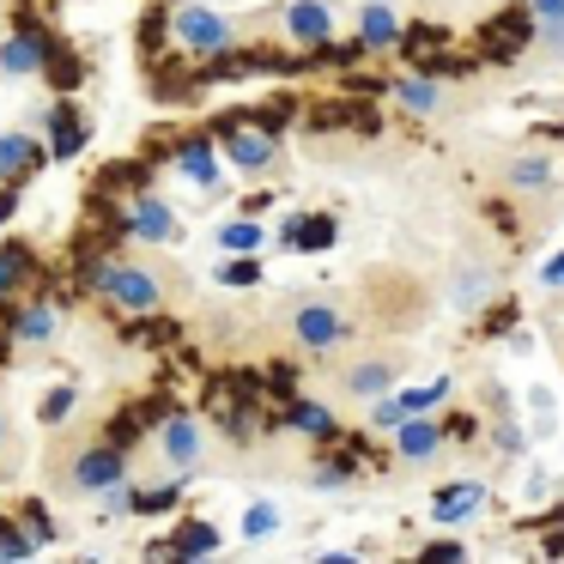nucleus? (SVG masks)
Returning a JSON list of instances; mask_svg holds the SVG:
<instances>
[{
	"label": "nucleus",
	"instance_id": "nucleus-1",
	"mask_svg": "<svg viewBox=\"0 0 564 564\" xmlns=\"http://www.w3.org/2000/svg\"><path fill=\"white\" fill-rule=\"evenodd\" d=\"M91 292L110 297L128 316H152V310H164V273L134 268V261H98L91 268Z\"/></svg>",
	"mask_w": 564,
	"mask_h": 564
},
{
	"label": "nucleus",
	"instance_id": "nucleus-2",
	"mask_svg": "<svg viewBox=\"0 0 564 564\" xmlns=\"http://www.w3.org/2000/svg\"><path fill=\"white\" fill-rule=\"evenodd\" d=\"M285 328H292V346H304V352H334V346H346L352 322H346V310L328 304V297H297V304L285 310Z\"/></svg>",
	"mask_w": 564,
	"mask_h": 564
},
{
	"label": "nucleus",
	"instance_id": "nucleus-3",
	"mask_svg": "<svg viewBox=\"0 0 564 564\" xmlns=\"http://www.w3.org/2000/svg\"><path fill=\"white\" fill-rule=\"evenodd\" d=\"M171 37L183 43L188 55H231L237 50V31L225 25L219 13H207V7H188V0L171 13Z\"/></svg>",
	"mask_w": 564,
	"mask_h": 564
},
{
	"label": "nucleus",
	"instance_id": "nucleus-4",
	"mask_svg": "<svg viewBox=\"0 0 564 564\" xmlns=\"http://www.w3.org/2000/svg\"><path fill=\"white\" fill-rule=\"evenodd\" d=\"M116 479H128L122 449H110V443H91V449H79L74 462H67L62 491H74V498H98L104 486H116Z\"/></svg>",
	"mask_w": 564,
	"mask_h": 564
},
{
	"label": "nucleus",
	"instance_id": "nucleus-5",
	"mask_svg": "<svg viewBox=\"0 0 564 564\" xmlns=\"http://www.w3.org/2000/svg\"><path fill=\"white\" fill-rule=\"evenodd\" d=\"M159 449H164V462H171L176 474H195V467L207 462V425H200L195 413H171L164 431H159Z\"/></svg>",
	"mask_w": 564,
	"mask_h": 564
},
{
	"label": "nucleus",
	"instance_id": "nucleus-6",
	"mask_svg": "<svg viewBox=\"0 0 564 564\" xmlns=\"http://www.w3.org/2000/svg\"><path fill=\"white\" fill-rule=\"evenodd\" d=\"M225 159H231V171L261 176V171L280 164V134H268V128H256V122H237L231 134H225Z\"/></svg>",
	"mask_w": 564,
	"mask_h": 564
},
{
	"label": "nucleus",
	"instance_id": "nucleus-7",
	"mask_svg": "<svg viewBox=\"0 0 564 564\" xmlns=\"http://www.w3.org/2000/svg\"><path fill=\"white\" fill-rule=\"evenodd\" d=\"M334 382H340V394H352V401H377V394H389L394 382H401V358H358V365H346Z\"/></svg>",
	"mask_w": 564,
	"mask_h": 564
},
{
	"label": "nucleus",
	"instance_id": "nucleus-8",
	"mask_svg": "<svg viewBox=\"0 0 564 564\" xmlns=\"http://www.w3.org/2000/svg\"><path fill=\"white\" fill-rule=\"evenodd\" d=\"M389 437H394V455H401L406 467L431 462V455L443 449V425H437V419H431V413H406L401 425L389 431Z\"/></svg>",
	"mask_w": 564,
	"mask_h": 564
},
{
	"label": "nucleus",
	"instance_id": "nucleus-9",
	"mask_svg": "<svg viewBox=\"0 0 564 564\" xmlns=\"http://www.w3.org/2000/svg\"><path fill=\"white\" fill-rule=\"evenodd\" d=\"M280 25H285V37L297 43V50H322V43L334 37V13L322 7V0H292L280 13Z\"/></svg>",
	"mask_w": 564,
	"mask_h": 564
},
{
	"label": "nucleus",
	"instance_id": "nucleus-10",
	"mask_svg": "<svg viewBox=\"0 0 564 564\" xmlns=\"http://www.w3.org/2000/svg\"><path fill=\"white\" fill-rule=\"evenodd\" d=\"M128 231H134L140 243H176V213L164 207L159 195H134V207H128Z\"/></svg>",
	"mask_w": 564,
	"mask_h": 564
},
{
	"label": "nucleus",
	"instance_id": "nucleus-11",
	"mask_svg": "<svg viewBox=\"0 0 564 564\" xmlns=\"http://www.w3.org/2000/svg\"><path fill=\"white\" fill-rule=\"evenodd\" d=\"M334 237H340V225L322 219V213H292V219L280 225V243H285V249H304V256H322Z\"/></svg>",
	"mask_w": 564,
	"mask_h": 564
},
{
	"label": "nucleus",
	"instance_id": "nucleus-12",
	"mask_svg": "<svg viewBox=\"0 0 564 564\" xmlns=\"http://www.w3.org/2000/svg\"><path fill=\"white\" fill-rule=\"evenodd\" d=\"M474 510H486V479H455L431 498V522H467Z\"/></svg>",
	"mask_w": 564,
	"mask_h": 564
},
{
	"label": "nucleus",
	"instance_id": "nucleus-13",
	"mask_svg": "<svg viewBox=\"0 0 564 564\" xmlns=\"http://www.w3.org/2000/svg\"><path fill=\"white\" fill-rule=\"evenodd\" d=\"M503 188H516V195H546L552 188V164L534 159V152H516V159H503Z\"/></svg>",
	"mask_w": 564,
	"mask_h": 564
},
{
	"label": "nucleus",
	"instance_id": "nucleus-14",
	"mask_svg": "<svg viewBox=\"0 0 564 564\" xmlns=\"http://www.w3.org/2000/svg\"><path fill=\"white\" fill-rule=\"evenodd\" d=\"M358 43H365V50H394V43H401V13L382 7V0H370L365 13H358Z\"/></svg>",
	"mask_w": 564,
	"mask_h": 564
},
{
	"label": "nucleus",
	"instance_id": "nucleus-15",
	"mask_svg": "<svg viewBox=\"0 0 564 564\" xmlns=\"http://www.w3.org/2000/svg\"><path fill=\"white\" fill-rule=\"evenodd\" d=\"M43 147L31 134H0V183H25L31 171H37Z\"/></svg>",
	"mask_w": 564,
	"mask_h": 564
},
{
	"label": "nucleus",
	"instance_id": "nucleus-16",
	"mask_svg": "<svg viewBox=\"0 0 564 564\" xmlns=\"http://www.w3.org/2000/svg\"><path fill=\"white\" fill-rule=\"evenodd\" d=\"M43 62H50V55H43V37H31V31H19V37H0V74L25 79V74H37Z\"/></svg>",
	"mask_w": 564,
	"mask_h": 564
},
{
	"label": "nucleus",
	"instance_id": "nucleus-17",
	"mask_svg": "<svg viewBox=\"0 0 564 564\" xmlns=\"http://www.w3.org/2000/svg\"><path fill=\"white\" fill-rule=\"evenodd\" d=\"M79 147H86V116H79L74 104H55V116H50V159H74Z\"/></svg>",
	"mask_w": 564,
	"mask_h": 564
},
{
	"label": "nucleus",
	"instance_id": "nucleus-18",
	"mask_svg": "<svg viewBox=\"0 0 564 564\" xmlns=\"http://www.w3.org/2000/svg\"><path fill=\"white\" fill-rule=\"evenodd\" d=\"M389 98L401 104V110H413V116H437L443 110V86H437V79H394Z\"/></svg>",
	"mask_w": 564,
	"mask_h": 564
},
{
	"label": "nucleus",
	"instance_id": "nucleus-19",
	"mask_svg": "<svg viewBox=\"0 0 564 564\" xmlns=\"http://www.w3.org/2000/svg\"><path fill=\"white\" fill-rule=\"evenodd\" d=\"M176 171H183V176H195L200 188H225V183H219V159H213V147H207V140H188V147L176 152Z\"/></svg>",
	"mask_w": 564,
	"mask_h": 564
},
{
	"label": "nucleus",
	"instance_id": "nucleus-20",
	"mask_svg": "<svg viewBox=\"0 0 564 564\" xmlns=\"http://www.w3.org/2000/svg\"><path fill=\"white\" fill-rule=\"evenodd\" d=\"M285 425L304 431V437H328V431H334V413H328L322 401H297V394H292V401H285Z\"/></svg>",
	"mask_w": 564,
	"mask_h": 564
},
{
	"label": "nucleus",
	"instance_id": "nucleus-21",
	"mask_svg": "<svg viewBox=\"0 0 564 564\" xmlns=\"http://www.w3.org/2000/svg\"><path fill=\"white\" fill-rule=\"evenodd\" d=\"M219 552V534H213L207 522H183L171 540V558H213Z\"/></svg>",
	"mask_w": 564,
	"mask_h": 564
},
{
	"label": "nucleus",
	"instance_id": "nucleus-22",
	"mask_svg": "<svg viewBox=\"0 0 564 564\" xmlns=\"http://www.w3.org/2000/svg\"><path fill=\"white\" fill-rule=\"evenodd\" d=\"M13 340H19V346H43V340H55V310H50V304H31V310H19V322H13Z\"/></svg>",
	"mask_w": 564,
	"mask_h": 564
},
{
	"label": "nucleus",
	"instance_id": "nucleus-23",
	"mask_svg": "<svg viewBox=\"0 0 564 564\" xmlns=\"http://www.w3.org/2000/svg\"><path fill=\"white\" fill-rule=\"evenodd\" d=\"M491 280H498L491 268L462 261V280H455V310H479V297H491Z\"/></svg>",
	"mask_w": 564,
	"mask_h": 564
},
{
	"label": "nucleus",
	"instance_id": "nucleus-24",
	"mask_svg": "<svg viewBox=\"0 0 564 564\" xmlns=\"http://www.w3.org/2000/svg\"><path fill=\"white\" fill-rule=\"evenodd\" d=\"M261 243H268V231H261L256 219H231V225L219 231V249H231V256H256Z\"/></svg>",
	"mask_w": 564,
	"mask_h": 564
},
{
	"label": "nucleus",
	"instance_id": "nucleus-25",
	"mask_svg": "<svg viewBox=\"0 0 564 564\" xmlns=\"http://www.w3.org/2000/svg\"><path fill=\"white\" fill-rule=\"evenodd\" d=\"M25 273H31V249L25 243H7V249H0V297L19 292V285H25Z\"/></svg>",
	"mask_w": 564,
	"mask_h": 564
},
{
	"label": "nucleus",
	"instance_id": "nucleus-26",
	"mask_svg": "<svg viewBox=\"0 0 564 564\" xmlns=\"http://www.w3.org/2000/svg\"><path fill=\"white\" fill-rule=\"evenodd\" d=\"M443 401H449V377H437V382H425V389H406L401 394L406 413H431V406H443Z\"/></svg>",
	"mask_w": 564,
	"mask_h": 564
},
{
	"label": "nucleus",
	"instance_id": "nucleus-27",
	"mask_svg": "<svg viewBox=\"0 0 564 564\" xmlns=\"http://www.w3.org/2000/svg\"><path fill=\"white\" fill-rule=\"evenodd\" d=\"M534 62H564V19L534 25Z\"/></svg>",
	"mask_w": 564,
	"mask_h": 564
},
{
	"label": "nucleus",
	"instance_id": "nucleus-28",
	"mask_svg": "<svg viewBox=\"0 0 564 564\" xmlns=\"http://www.w3.org/2000/svg\"><path fill=\"white\" fill-rule=\"evenodd\" d=\"M243 534H249V540L280 534V510H273V503H249V510H243Z\"/></svg>",
	"mask_w": 564,
	"mask_h": 564
},
{
	"label": "nucleus",
	"instance_id": "nucleus-29",
	"mask_svg": "<svg viewBox=\"0 0 564 564\" xmlns=\"http://www.w3.org/2000/svg\"><path fill=\"white\" fill-rule=\"evenodd\" d=\"M19 467V431H13V419H7V406H0V479Z\"/></svg>",
	"mask_w": 564,
	"mask_h": 564
},
{
	"label": "nucleus",
	"instance_id": "nucleus-30",
	"mask_svg": "<svg viewBox=\"0 0 564 564\" xmlns=\"http://www.w3.org/2000/svg\"><path fill=\"white\" fill-rule=\"evenodd\" d=\"M31 552H37V546H31V534H19V528L0 516V558H31Z\"/></svg>",
	"mask_w": 564,
	"mask_h": 564
},
{
	"label": "nucleus",
	"instance_id": "nucleus-31",
	"mask_svg": "<svg viewBox=\"0 0 564 564\" xmlns=\"http://www.w3.org/2000/svg\"><path fill=\"white\" fill-rule=\"evenodd\" d=\"M37 413H43V425H62V419L74 413V389H55V394H43V406H37Z\"/></svg>",
	"mask_w": 564,
	"mask_h": 564
},
{
	"label": "nucleus",
	"instance_id": "nucleus-32",
	"mask_svg": "<svg viewBox=\"0 0 564 564\" xmlns=\"http://www.w3.org/2000/svg\"><path fill=\"white\" fill-rule=\"evenodd\" d=\"M134 503H140V516H164L176 503V486H152V491H140Z\"/></svg>",
	"mask_w": 564,
	"mask_h": 564
},
{
	"label": "nucleus",
	"instance_id": "nucleus-33",
	"mask_svg": "<svg viewBox=\"0 0 564 564\" xmlns=\"http://www.w3.org/2000/svg\"><path fill=\"white\" fill-rule=\"evenodd\" d=\"M219 280H225V285H256V280H261L256 256H243V261H231V268H219Z\"/></svg>",
	"mask_w": 564,
	"mask_h": 564
},
{
	"label": "nucleus",
	"instance_id": "nucleus-34",
	"mask_svg": "<svg viewBox=\"0 0 564 564\" xmlns=\"http://www.w3.org/2000/svg\"><path fill=\"white\" fill-rule=\"evenodd\" d=\"M528 7V25H552V19H564V0H522Z\"/></svg>",
	"mask_w": 564,
	"mask_h": 564
},
{
	"label": "nucleus",
	"instance_id": "nucleus-35",
	"mask_svg": "<svg viewBox=\"0 0 564 564\" xmlns=\"http://www.w3.org/2000/svg\"><path fill=\"white\" fill-rule=\"evenodd\" d=\"M346 479H352V474H346L340 462H322L316 474H310V486H316V491H334V486H346Z\"/></svg>",
	"mask_w": 564,
	"mask_h": 564
},
{
	"label": "nucleus",
	"instance_id": "nucleus-36",
	"mask_svg": "<svg viewBox=\"0 0 564 564\" xmlns=\"http://www.w3.org/2000/svg\"><path fill=\"white\" fill-rule=\"evenodd\" d=\"M540 285H546V292H564V249L546 261V268H540Z\"/></svg>",
	"mask_w": 564,
	"mask_h": 564
},
{
	"label": "nucleus",
	"instance_id": "nucleus-37",
	"mask_svg": "<svg viewBox=\"0 0 564 564\" xmlns=\"http://www.w3.org/2000/svg\"><path fill=\"white\" fill-rule=\"evenodd\" d=\"M25 522H31V546H43V540L55 534V528L43 522V503H31V510H25Z\"/></svg>",
	"mask_w": 564,
	"mask_h": 564
},
{
	"label": "nucleus",
	"instance_id": "nucleus-38",
	"mask_svg": "<svg viewBox=\"0 0 564 564\" xmlns=\"http://www.w3.org/2000/svg\"><path fill=\"white\" fill-rule=\"evenodd\" d=\"M546 491H552V479H546V474L528 479V503H546Z\"/></svg>",
	"mask_w": 564,
	"mask_h": 564
}]
</instances>
